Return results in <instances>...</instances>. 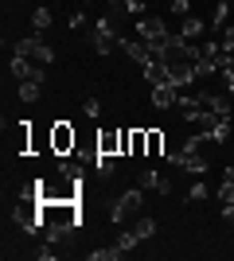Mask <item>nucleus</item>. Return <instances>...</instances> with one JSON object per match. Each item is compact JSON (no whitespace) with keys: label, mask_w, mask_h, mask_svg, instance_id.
<instances>
[{"label":"nucleus","mask_w":234,"mask_h":261,"mask_svg":"<svg viewBox=\"0 0 234 261\" xmlns=\"http://www.w3.org/2000/svg\"><path fill=\"white\" fill-rule=\"evenodd\" d=\"M121 20H125V16H117V12H106V16L94 20L90 43H94V51H98V55H110L113 47H117V39H121Z\"/></svg>","instance_id":"nucleus-1"},{"label":"nucleus","mask_w":234,"mask_h":261,"mask_svg":"<svg viewBox=\"0 0 234 261\" xmlns=\"http://www.w3.org/2000/svg\"><path fill=\"white\" fill-rule=\"evenodd\" d=\"M47 144L55 156H74V144H78V133L70 129V121H55L51 133H47Z\"/></svg>","instance_id":"nucleus-2"},{"label":"nucleus","mask_w":234,"mask_h":261,"mask_svg":"<svg viewBox=\"0 0 234 261\" xmlns=\"http://www.w3.org/2000/svg\"><path fill=\"white\" fill-rule=\"evenodd\" d=\"M12 55H23V59H35V63H55V47H47L39 35H28V39H16V47H12Z\"/></svg>","instance_id":"nucleus-3"},{"label":"nucleus","mask_w":234,"mask_h":261,"mask_svg":"<svg viewBox=\"0 0 234 261\" xmlns=\"http://www.w3.org/2000/svg\"><path fill=\"white\" fill-rule=\"evenodd\" d=\"M141 207H145V195H141V187H129V191H125V195L117 199V203H113L110 218L117 222V226H121V222H129V218H133Z\"/></svg>","instance_id":"nucleus-4"},{"label":"nucleus","mask_w":234,"mask_h":261,"mask_svg":"<svg viewBox=\"0 0 234 261\" xmlns=\"http://www.w3.org/2000/svg\"><path fill=\"white\" fill-rule=\"evenodd\" d=\"M133 32H137V39H145V43H160V39H168V28H164V20L160 16H137V23H133Z\"/></svg>","instance_id":"nucleus-5"},{"label":"nucleus","mask_w":234,"mask_h":261,"mask_svg":"<svg viewBox=\"0 0 234 261\" xmlns=\"http://www.w3.org/2000/svg\"><path fill=\"white\" fill-rule=\"evenodd\" d=\"M8 70H12V78L16 82H47V70L43 66H35V59H23V55H12V63H8Z\"/></svg>","instance_id":"nucleus-6"},{"label":"nucleus","mask_w":234,"mask_h":261,"mask_svg":"<svg viewBox=\"0 0 234 261\" xmlns=\"http://www.w3.org/2000/svg\"><path fill=\"white\" fill-rule=\"evenodd\" d=\"M168 160L176 164V168H184V172H191V175H207V160H203L199 152H188V148H179V152H172Z\"/></svg>","instance_id":"nucleus-7"},{"label":"nucleus","mask_w":234,"mask_h":261,"mask_svg":"<svg viewBox=\"0 0 234 261\" xmlns=\"http://www.w3.org/2000/svg\"><path fill=\"white\" fill-rule=\"evenodd\" d=\"M137 184H141V187H152V191H160V195L172 191V179H168L164 172H156V168H145V172L137 175Z\"/></svg>","instance_id":"nucleus-8"},{"label":"nucleus","mask_w":234,"mask_h":261,"mask_svg":"<svg viewBox=\"0 0 234 261\" xmlns=\"http://www.w3.org/2000/svg\"><path fill=\"white\" fill-rule=\"evenodd\" d=\"M141 70H145L148 86H172V78H168V63H164V59H152V63L141 66Z\"/></svg>","instance_id":"nucleus-9"},{"label":"nucleus","mask_w":234,"mask_h":261,"mask_svg":"<svg viewBox=\"0 0 234 261\" xmlns=\"http://www.w3.org/2000/svg\"><path fill=\"white\" fill-rule=\"evenodd\" d=\"M207 28H211V23L199 20V16H184V20H179V35H184V39H191V43H199V35L207 32Z\"/></svg>","instance_id":"nucleus-10"},{"label":"nucleus","mask_w":234,"mask_h":261,"mask_svg":"<svg viewBox=\"0 0 234 261\" xmlns=\"http://www.w3.org/2000/svg\"><path fill=\"white\" fill-rule=\"evenodd\" d=\"M98 152L121 156V129H106V133H98Z\"/></svg>","instance_id":"nucleus-11"},{"label":"nucleus","mask_w":234,"mask_h":261,"mask_svg":"<svg viewBox=\"0 0 234 261\" xmlns=\"http://www.w3.org/2000/svg\"><path fill=\"white\" fill-rule=\"evenodd\" d=\"M203 109H211L215 117H230V101L223 98V94H199Z\"/></svg>","instance_id":"nucleus-12"},{"label":"nucleus","mask_w":234,"mask_h":261,"mask_svg":"<svg viewBox=\"0 0 234 261\" xmlns=\"http://www.w3.org/2000/svg\"><path fill=\"white\" fill-rule=\"evenodd\" d=\"M176 98H179L176 86H152V106L156 109H172V106H176Z\"/></svg>","instance_id":"nucleus-13"},{"label":"nucleus","mask_w":234,"mask_h":261,"mask_svg":"<svg viewBox=\"0 0 234 261\" xmlns=\"http://www.w3.org/2000/svg\"><path fill=\"white\" fill-rule=\"evenodd\" d=\"M148 152V129H133L129 137V156H145Z\"/></svg>","instance_id":"nucleus-14"},{"label":"nucleus","mask_w":234,"mask_h":261,"mask_svg":"<svg viewBox=\"0 0 234 261\" xmlns=\"http://www.w3.org/2000/svg\"><path fill=\"white\" fill-rule=\"evenodd\" d=\"M94 168H98V175H113V172H117V156L94 152Z\"/></svg>","instance_id":"nucleus-15"},{"label":"nucleus","mask_w":234,"mask_h":261,"mask_svg":"<svg viewBox=\"0 0 234 261\" xmlns=\"http://www.w3.org/2000/svg\"><path fill=\"white\" fill-rule=\"evenodd\" d=\"M39 90H43V82H32V78H28V82H20V101H23V106L39 101Z\"/></svg>","instance_id":"nucleus-16"},{"label":"nucleus","mask_w":234,"mask_h":261,"mask_svg":"<svg viewBox=\"0 0 234 261\" xmlns=\"http://www.w3.org/2000/svg\"><path fill=\"white\" fill-rule=\"evenodd\" d=\"M51 23H55V16H51V8H35V12H32V28H35V32H47Z\"/></svg>","instance_id":"nucleus-17"},{"label":"nucleus","mask_w":234,"mask_h":261,"mask_svg":"<svg viewBox=\"0 0 234 261\" xmlns=\"http://www.w3.org/2000/svg\"><path fill=\"white\" fill-rule=\"evenodd\" d=\"M137 246H141V238H137V230H121V234H117V250H121V253L137 250Z\"/></svg>","instance_id":"nucleus-18"},{"label":"nucleus","mask_w":234,"mask_h":261,"mask_svg":"<svg viewBox=\"0 0 234 261\" xmlns=\"http://www.w3.org/2000/svg\"><path fill=\"white\" fill-rule=\"evenodd\" d=\"M145 156H164V133L160 129H148V152Z\"/></svg>","instance_id":"nucleus-19"},{"label":"nucleus","mask_w":234,"mask_h":261,"mask_svg":"<svg viewBox=\"0 0 234 261\" xmlns=\"http://www.w3.org/2000/svg\"><path fill=\"white\" fill-rule=\"evenodd\" d=\"M133 230H137V238H141V242H148V238L156 234V218H137Z\"/></svg>","instance_id":"nucleus-20"},{"label":"nucleus","mask_w":234,"mask_h":261,"mask_svg":"<svg viewBox=\"0 0 234 261\" xmlns=\"http://www.w3.org/2000/svg\"><path fill=\"white\" fill-rule=\"evenodd\" d=\"M86 257H90V261H117V257H125V253H121V250H117V242H113L110 250H90V253H86Z\"/></svg>","instance_id":"nucleus-21"},{"label":"nucleus","mask_w":234,"mask_h":261,"mask_svg":"<svg viewBox=\"0 0 234 261\" xmlns=\"http://www.w3.org/2000/svg\"><path fill=\"white\" fill-rule=\"evenodd\" d=\"M207 195H211V187H207V184H203V179H199V175H195V184L188 187V199H191V203H203V199H207Z\"/></svg>","instance_id":"nucleus-22"},{"label":"nucleus","mask_w":234,"mask_h":261,"mask_svg":"<svg viewBox=\"0 0 234 261\" xmlns=\"http://www.w3.org/2000/svg\"><path fill=\"white\" fill-rule=\"evenodd\" d=\"M59 175H63V179H82V164L78 160H63L59 164Z\"/></svg>","instance_id":"nucleus-23"},{"label":"nucleus","mask_w":234,"mask_h":261,"mask_svg":"<svg viewBox=\"0 0 234 261\" xmlns=\"http://www.w3.org/2000/svg\"><path fill=\"white\" fill-rule=\"evenodd\" d=\"M82 113H86L90 121H98L101 117V101L98 98H86V101H82Z\"/></svg>","instance_id":"nucleus-24"},{"label":"nucleus","mask_w":234,"mask_h":261,"mask_svg":"<svg viewBox=\"0 0 234 261\" xmlns=\"http://www.w3.org/2000/svg\"><path fill=\"white\" fill-rule=\"evenodd\" d=\"M168 12L184 20V16H191V0H172V4H168Z\"/></svg>","instance_id":"nucleus-25"},{"label":"nucleus","mask_w":234,"mask_h":261,"mask_svg":"<svg viewBox=\"0 0 234 261\" xmlns=\"http://www.w3.org/2000/svg\"><path fill=\"white\" fill-rule=\"evenodd\" d=\"M82 23H86V16H82V12H70V20H67L70 32H74V28H82Z\"/></svg>","instance_id":"nucleus-26"},{"label":"nucleus","mask_w":234,"mask_h":261,"mask_svg":"<svg viewBox=\"0 0 234 261\" xmlns=\"http://www.w3.org/2000/svg\"><path fill=\"white\" fill-rule=\"evenodd\" d=\"M223 222H226V226H234V203H223Z\"/></svg>","instance_id":"nucleus-27"},{"label":"nucleus","mask_w":234,"mask_h":261,"mask_svg":"<svg viewBox=\"0 0 234 261\" xmlns=\"http://www.w3.org/2000/svg\"><path fill=\"white\" fill-rule=\"evenodd\" d=\"M129 137H133V129H121V156H129Z\"/></svg>","instance_id":"nucleus-28"}]
</instances>
